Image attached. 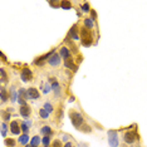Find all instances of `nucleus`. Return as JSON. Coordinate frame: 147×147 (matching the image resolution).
Segmentation results:
<instances>
[{
    "instance_id": "9",
    "label": "nucleus",
    "mask_w": 147,
    "mask_h": 147,
    "mask_svg": "<svg viewBox=\"0 0 147 147\" xmlns=\"http://www.w3.org/2000/svg\"><path fill=\"white\" fill-rule=\"evenodd\" d=\"M20 123H19L18 121H11L10 122V132L13 133V135H19L20 136Z\"/></svg>"
},
{
    "instance_id": "4",
    "label": "nucleus",
    "mask_w": 147,
    "mask_h": 147,
    "mask_svg": "<svg viewBox=\"0 0 147 147\" xmlns=\"http://www.w3.org/2000/svg\"><path fill=\"white\" fill-rule=\"evenodd\" d=\"M137 138H138L137 131H127L123 133V141H125L127 145H132Z\"/></svg>"
},
{
    "instance_id": "12",
    "label": "nucleus",
    "mask_w": 147,
    "mask_h": 147,
    "mask_svg": "<svg viewBox=\"0 0 147 147\" xmlns=\"http://www.w3.org/2000/svg\"><path fill=\"white\" fill-rule=\"evenodd\" d=\"M49 82L52 83L51 86H52V89L55 93V97H58L59 93H61V87H59V83L55 81V78H51V79H49Z\"/></svg>"
},
{
    "instance_id": "24",
    "label": "nucleus",
    "mask_w": 147,
    "mask_h": 147,
    "mask_svg": "<svg viewBox=\"0 0 147 147\" xmlns=\"http://www.w3.org/2000/svg\"><path fill=\"white\" fill-rule=\"evenodd\" d=\"M43 108H44L47 112H49V113H52L53 111H54V107H53V105H52V103H49V102H45Z\"/></svg>"
},
{
    "instance_id": "11",
    "label": "nucleus",
    "mask_w": 147,
    "mask_h": 147,
    "mask_svg": "<svg viewBox=\"0 0 147 147\" xmlns=\"http://www.w3.org/2000/svg\"><path fill=\"white\" fill-rule=\"evenodd\" d=\"M79 29H77V25L74 24L71 28V30H69V33H68V38L69 39H73V40H79V35H78V32Z\"/></svg>"
},
{
    "instance_id": "34",
    "label": "nucleus",
    "mask_w": 147,
    "mask_h": 147,
    "mask_svg": "<svg viewBox=\"0 0 147 147\" xmlns=\"http://www.w3.org/2000/svg\"><path fill=\"white\" fill-rule=\"evenodd\" d=\"M0 73H1V83L6 82V73H5V71H4V68L0 69Z\"/></svg>"
},
{
    "instance_id": "15",
    "label": "nucleus",
    "mask_w": 147,
    "mask_h": 147,
    "mask_svg": "<svg viewBox=\"0 0 147 147\" xmlns=\"http://www.w3.org/2000/svg\"><path fill=\"white\" fill-rule=\"evenodd\" d=\"M59 55H61L62 58H64V59H69L71 58V51H69V48H67V47H62V48L59 49Z\"/></svg>"
},
{
    "instance_id": "32",
    "label": "nucleus",
    "mask_w": 147,
    "mask_h": 147,
    "mask_svg": "<svg viewBox=\"0 0 147 147\" xmlns=\"http://www.w3.org/2000/svg\"><path fill=\"white\" fill-rule=\"evenodd\" d=\"M79 129H81L82 132H86V133H91V132H92V128H91L89 126H87V125H83Z\"/></svg>"
},
{
    "instance_id": "33",
    "label": "nucleus",
    "mask_w": 147,
    "mask_h": 147,
    "mask_svg": "<svg viewBox=\"0 0 147 147\" xmlns=\"http://www.w3.org/2000/svg\"><path fill=\"white\" fill-rule=\"evenodd\" d=\"M20 128H22V131L24 132L25 135H28V132H29V127L26 126L24 122H22V123H20Z\"/></svg>"
},
{
    "instance_id": "14",
    "label": "nucleus",
    "mask_w": 147,
    "mask_h": 147,
    "mask_svg": "<svg viewBox=\"0 0 147 147\" xmlns=\"http://www.w3.org/2000/svg\"><path fill=\"white\" fill-rule=\"evenodd\" d=\"M9 99L13 103H15L18 101V92H16L15 87H10V89H9Z\"/></svg>"
},
{
    "instance_id": "38",
    "label": "nucleus",
    "mask_w": 147,
    "mask_h": 147,
    "mask_svg": "<svg viewBox=\"0 0 147 147\" xmlns=\"http://www.w3.org/2000/svg\"><path fill=\"white\" fill-rule=\"evenodd\" d=\"M64 147H74V145H73L72 142H67L65 145H64Z\"/></svg>"
},
{
    "instance_id": "39",
    "label": "nucleus",
    "mask_w": 147,
    "mask_h": 147,
    "mask_svg": "<svg viewBox=\"0 0 147 147\" xmlns=\"http://www.w3.org/2000/svg\"><path fill=\"white\" fill-rule=\"evenodd\" d=\"M68 101H69V102H74V97H73V96H72V97H71V98H69V99H68Z\"/></svg>"
},
{
    "instance_id": "36",
    "label": "nucleus",
    "mask_w": 147,
    "mask_h": 147,
    "mask_svg": "<svg viewBox=\"0 0 147 147\" xmlns=\"http://www.w3.org/2000/svg\"><path fill=\"white\" fill-rule=\"evenodd\" d=\"M49 5H52V6H54V8H57V6H61V3H55V1H49Z\"/></svg>"
},
{
    "instance_id": "22",
    "label": "nucleus",
    "mask_w": 147,
    "mask_h": 147,
    "mask_svg": "<svg viewBox=\"0 0 147 147\" xmlns=\"http://www.w3.org/2000/svg\"><path fill=\"white\" fill-rule=\"evenodd\" d=\"M61 8L68 10V9L72 8V3L71 1H67V0H64V1H61Z\"/></svg>"
},
{
    "instance_id": "10",
    "label": "nucleus",
    "mask_w": 147,
    "mask_h": 147,
    "mask_svg": "<svg viewBox=\"0 0 147 147\" xmlns=\"http://www.w3.org/2000/svg\"><path fill=\"white\" fill-rule=\"evenodd\" d=\"M19 113H20V116L24 117V118H29L30 115H32V108L28 105L26 106H20V108H19Z\"/></svg>"
},
{
    "instance_id": "40",
    "label": "nucleus",
    "mask_w": 147,
    "mask_h": 147,
    "mask_svg": "<svg viewBox=\"0 0 147 147\" xmlns=\"http://www.w3.org/2000/svg\"><path fill=\"white\" fill-rule=\"evenodd\" d=\"M24 147H33V146L30 145V143H29V145H26V146H24Z\"/></svg>"
},
{
    "instance_id": "25",
    "label": "nucleus",
    "mask_w": 147,
    "mask_h": 147,
    "mask_svg": "<svg viewBox=\"0 0 147 147\" xmlns=\"http://www.w3.org/2000/svg\"><path fill=\"white\" fill-rule=\"evenodd\" d=\"M42 89H43V93H49L52 91V86L49 84V82L48 83H45V84H42Z\"/></svg>"
},
{
    "instance_id": "8",
    "label": "nucleus",
    "mask_w": 147,
    "mask_h": 147,
    "mask_svg": "<svg viewBox=\"0 0 147 147\" xmlns=\"http://www.w3.org/2000/svg\"><path fill=\"white\" fill-rule=\"evenodd\" d=\"M54 53H55V49H52L51 52L45 53L44 55H42V57H39V58H36V61L34 62V64H36V65H38V64H40V65H42V64H43V62L47 61V59H49V58H51V57H52L53 54H54Z\"/></svg>"
},
{
    "instance_id": "23",
    "label": "nucleus",
    "mask_w": 147,
    "mask_h": 147,
    "mask_svg": "<svg viewBox=\"0 0 147 147\" xmlns=\"http://www.w3.org/2000/svg\"><path fill=\"white\" fill-rule=\"evenodd\" d=\"M0 93H1V103H5L6 101H8V93H6V89L5 88H1V91H0Z\"/></svg>"
},
{
    "instance_id": "16",
    "label": "nucleus",
    "mask_w": 147,
    "mask_h": 147,
    "mask_svg": "<svg viewBox=\"0 0 147 147\" xmlns=\"http://www.w3.org/2000/svg\"><path fill=\"white\" fill-rule=\"evenodd\" d=\"M18 142H19V145H23V146H26V145H29V135H25V133H23V135L19 136V138H18Z\"/></svg>"
},
{
    "instance_id": "29",
    "label": "nucleus",
    "mask_w": 147,
    "mask_h": 147,
    "mask_svg": "<svg viewBox=\"0 0 147 147\" xmlns=\"http://www.w3.org/2000/svg\"><path fill=\"white\" fill-rule=\"evenodd\" d=\"M6 132H8V126H6L5 122H1V136L5 137L6 136Z\"/></svg>"
},
{
    "instance_id": "7",
    "label": "nucleus",
    "mask_w": 147,
    "mask_h": 147,
    "mask_svg": "<svg viewBox=\"0 0 147 147\" xmlns=\"http://www.w3.org/2000/svg\"><path fill=\"white\" fill-rule=\"evenodd\" d=\"M61 58L62 57L58 54V53H54L51 58L48 59V63H49V65H52V67H58L59 64H61Z\"/></svg>"
},
{
    "instance_id": "21",
    "label": "nucleus",
    "mask_w": 147,
    "mask_h": 147,
    "mask_svg": "<svg viewBox=\"0 0 147 147\" xmlns=\"http://www.w3.org/2000/svg\"><path fill=\"white\" fill-rule=\"evenodd\" d=\"M42 143L44 147H49L51 146V136H44L42 138Z\"/></svg>"
},
{
    "instance_id": "17",
    "label": "nucleus",
    "mask_w": 147,
    "mask_h": 147,
    "mask_svg": "<svg viewBox=\"0 0 147 147\" xmlns=\"http://www.w3.org/2000/svg\"><path fill=\"white\" fill-rule=\"evenodd\" d=\"M64 65L67 67V68H71L72 71H77V65L74 64V63H73V59L72 58H69V59H65L64 61Z\"/></svg>"
},
{
    "instance_id": "20",
    "label": "nucleus",
    "mask_w": 147,
    "mask_h": 147,
    "mask_svg": "<svg viewBox=\"0 0 147 147\" xmlns=\"http://www.w3.org/2000/svg\"><path fill=\"white\" fill-rule=\"evenodd\" d=\"M84 26L88 29H92L94 26V20L92 18H84Z\"/></svg>"
},
{
    "instance_id": "13",
    "label": "nucleus",
    "mask_w": 147,
    "mask_h": 147,
    "mask_svg": "<svg viewBox=\"0 0 147 147\" xmlns=\"http://www.w3.org/2000/svg\"><path fill=\"white\" fill-rule=\"evenodd\" d=\"M28 94H29V98L30 99H38L40 94H39V91L34 87H30V88H28Z\"/></svg>"
},
{
    "instance_id": "28",
    "label": "nucleus",
    "mask_w": 147,
    "mask_h": 147,
    "mask_svg": "<svg viewBox=\"0 0 147 147\" xmlns=\"http://www.w3.org/2000/svg\"><path fill=\"white\" fill-rule=\"evenodd\" d=\"M81 9H82V11H83V13H89V11L92 10L91 6H89V3H84V4L81 6Z\"/></svg>"
},
{
    "instance_id": "31",
    "label": "nucleus",
    "mask_w": 147,
    "mask_h": 147,
    "mask_svg": "<svg viewBox=\"0 0 147 147\" xmlns=\"http://www.w3.org/2000/svg\"><path fill=\"white\" fill-rule=\"evenodd\" d=\"M1 118L4 119V121H8V119H10V113L6 111V109H5V111H3L1 112Z\"/></svg>"
},
{
    "instance_id": "5",
    "label": "nucleus",
    "mask_w": 147,
    "mask_h": 147,
    "mask_svg": "<svg viewBox=\"0 0 147 147\" xmlns=\"http://www.w3.org/2000/svg\"><path fill=\"white\" fill-rule=\"evenodd\" d=\"M28 99H29L28 89L19 88V92H18V102L20 103V106H26V101H28Z\"/></svg>"
},
{
    "instance_id": "18",
    "label": "nucleus",
    "mask_w": 147,
    "mask_h": 147,
    "mask_svg": "<svg viewBox=\"0 0 147 147\" xmlns=\"http://www.w3.org/2000/svg\"><path fill=\"white\" fill-rule=\"evenodd\" d=\"M42 143V138L39 136H34V137H32V140H30V145L33 147H39V145Z\"/></svg>"
},
{
    "instance_id": "35",
    "label": "nucleus",
    "mask_w": 147,
    "mask_h": 147,
    "mask_svg": "<svg viewBox=\"0 0 147 147\" xmlns=\"http://www.w3.org/2000/svg\"><path fill=\"white\" fill-rule=\"evenodd\" d=\"M24 123H25V125L29 127V128H30V127H32V125H33L32 119H28V118H25V119H24Z\"/></svg>"
},
{
    "instance_id": "19",
    "label": "nucleus",
    "mask_w": 147,
    "mask_h": 147,
    "mask_svg": "<svg viewBox=\"0 0 147 147\" xmlns=\"http://www.w3.org/2000/svg\"><path fill=\"white\" fill-rule=\"evenodd\" d=\"M40 133L43 136H51L53 133V131H52V128L49 126H43L40 128Z\"/></svg>"
},
{
    "instance_id": "37",
    "label": "nucleus",
    "mask_w": 147,
    "mask_h": 147,
    "mask_svg": "<svg viewBox=\"0 0 147 147\" xmlns=\"http://www.w3.org/2000/svg\"><path fill=\"white\" fill-rule=\"evenodd\" d=\"M91 18L93 19V20H96V19H97V14H96L94 10H91Z\"/></svg>"
},
{
    "instance_id": "6",
    "label": "nucleus",
    "mask_w": 147,
    "mask_h": 147,
    "mask_svg": "<svg viewBox=\"0 0 147 147\" xmlns=\"http://www.w3.org/2000/svg\"><path fill=\"white\" fill-rule=\"evenodd\" d=\"M20 79L25 83L33 81V72L29 68H23L20 72Z\"/></svg>"
},
{
    "instance_id": "1",
    "label": "nucleus",
    "mask_w": 147,
    "mask_h": 147,
    "mask_svg": "<svg viewBox=\"0 0 147 147\" xmlns=\"http://www.w3.org/2000/svg\"><path fill=\"white\" fill-rule=\"evenodd\" d=\"M79 34H81V43H82V45H84V47H91L92 45L93 36H92L91 29L83 26L81 30H79Z\"/></svg>"
},
{
    "instance_id": "27",
    "label": "nucleus",
    "mask_w": 147,
    "mask_h": 147,
    "mask_svg": "<svg viewBox=\"0 0 147 147\" xmlns=\"http://www.w3.org/2000/svg\"><path fill=\"white\" fill-rule=\"evenodd\" d=\"M5 145L8 146V147H14L16 145V141L14 138H6L5 140Z\"/></svg>"
},
{
    "instance_id": "26",
    "label": "nucleus",
    "mask_w": 147,
    "mask_h": 147,
    "mask_svg": "<svg viewBox=\"0 0 147 147\" xmlns=\"http://www.w3.org/2000/svg\"><path fill=\"white\" fill-rule=\"evenodd\" d=\"M39 116H40L43 119H47L49 117V112H47L44 108H40L39 109Z\"/></svg>"
},
{
    "instance_id": "2",
    "label": "nucleus",
    "mask_w": 147,
    "mask_h": 147,
    "mask_svg": "<svg viewBox=\"0 0 147 147\" xmlns=\"http://www.w3.org/2000/svg\"><path fill=\"white\" fill-rule=\"evenodd\" d=\"M69 118H71L72 125L74 126L76 128H78V129L84 125V118H83V116L79 112H77V111H71L69 112Z\"/></svg>"
},
{
    "instance_id": "30",
    "label": "nucleus",
    "mask_w": 147,
    "mask_h": 147,
    "mask_svg": "<svg viewBox=\"0 0 147 147\" xmlns=\"http://www.w3.org/2000/svg\"><path fill=\"white\" fill-rule=\"evenodd\" d=\"M51 147H64L62 145V140H54V141H53V143L51 145Z\"/></svg>"
},
{
    "instance_id": "3",
    "label": "nucleus",
    "mask_w": 147,
    "mask_h": 147,
    "mask_svg": "<svg viewBox=\"0 0 147 147\" xmlns=\"http://www.w3.org/2000/svg\"><path fill=\"white\" fill-rule=\"evenodd\" d=\"M108 145L111 147H118L119 146V138H118V133L115 129H109L108 131Z\"/></svg>"
}]
</instances>
